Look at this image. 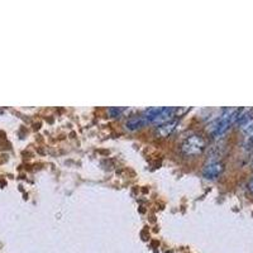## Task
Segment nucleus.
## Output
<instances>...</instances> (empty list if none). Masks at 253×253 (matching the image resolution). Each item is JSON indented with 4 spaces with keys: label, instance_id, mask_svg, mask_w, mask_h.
<instances>
[{
    "label": "nucleus",
    "instance_id": "obj_1",
    "mask_svg": "<svg viewBox=\"0 0 253 253\" xmlns=\"http://www.w3.org/2000/svg\"><path fill=\"white\" fill-rule=\"evenodd\" d=\"M204 148H205V141L203 137L198 136V134L189 137L181 146L182 153L186 156H195V154L201 153Z\"/></svg>",
    "mask_w": 253,
    "mask_h": 253
},
{
    "label": "nucleus",
    "instance_id": "obj_6",
    "mask_svg": "<svg viewBox=\"0 0 253 253\" xmlns=\"http://www.w3.org/2000/svg\"><path fill=\"white\" fill-rule=\"evenodd\" d=\"M248 189H250V191L253 194V179L248 182Z\"/></svg>",
    "mask_w": 253,
    "mask_h": 253
},
{
    "label": "nucleus",
    "instance_id": "obj_3",
    "mask_svg": "<svg viewBox=\"0 0 253 253\" xmlns=\"http://www.w3.org/2000/svg\"><path fill=\"white\" fill-rule=\"evenodd\" d=\"M147 123H148V119H147L145 115H141V117L130 118L129 121L126 123V126L130 130H136L139 129V128H142V126H146Z\"/></svg>",
    "mask_w": 253,
    "mask_h": 253
},
{
    "label": "nucleus",
    "instance_id": "obj_4",
    "mask_svg": "<svg viewBox=\"0 0 253 253\" xmlns=\"http://www.w3.org/2000/svg\"><path fill=\"white\" fill-rule=\"evenodd\" d=\"M175 126H176V123L173 122V123H166L165 126H160V129H158V133H160L161 136L166 137L167 134H170L171 132L173 130V128H175Z\"/></svg>",
    "mask_w": 253,
    "mask_h": 253
},
{
    "label": "nucleus",
    "instance_id": "obj_5",
    "mask_svg": "<svg viewBox=\"0 0 253 253\" xmlns=\"http://www.w3.org/2000/svg\"><path fill=\"white\" fill-rule=\"evenodd\" d=\"M109 114L111 115V117H118V115L121 114L122 113V109H118V108H110L108 110Z\"/></svg>",
    "mask_w": 253,
    "mask_h": 253
},
{
    "label": "nucleus",
    "instance_id": "obj_2",
    "mask_svg": "<svg viewBox=\"0 0 253 253\" xmlns=\"http://www.w3.org/2000/svg\"><path fill=\"white\" fill-rule=\"evenodd\" d=\"M223 169H224V166H223V164H220V162H210V164L207 165L205 169H204L203 175L205 179L213 180L215 179V177L219 176L220 173L223 172Z\"/></svg>",
    "mask_w": 253,
    "mask_h": 253
}]
</instances>
